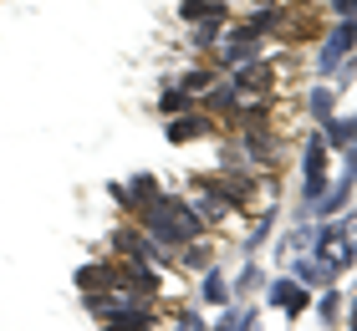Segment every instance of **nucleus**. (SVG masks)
Masks as SVG:
<instances>
[{
	"mask_svg": "<svg viewBox=\"0 0 357 331\" xmlns=\"http://www.w3.org/2000/svg\"><path fill=\"white\" fill-rule=\"evenodd\" d=\"M102 331H153V311L149 306H118V311H107Z\"/></svg>",
	"mask_w": 357,
	"mask_h": 331,
	"instance_id": "obj_1",
	"label": "nucleus"
},
{
	"mask_svg": "<svg viewBox=\"0 0 357 331\" xmlns=\"http://www.w3.org/2000/svg\"><path fill=\"white\" fill-rule=\"evenodd\" d=\"M275 301H281V306L291 311V316H296V311H306V306H312V295H306V291H296V286L286 280V286H275Z\"/></svg>",
	"mask_w": 357,
	"mask_h": 331,
	"instance_id": "obj_2",
	"label": "nucleus"
},
{
	"mask_svg": "<svg viewBox=\"0 0 357 331\" xmlns=\"http://www.w3.org/2000/svg\"><path fill=\"white\" fill-rule=\"evenodd\" d=\"M204 128H209L204 118H178V123L169 128V138H174V143H184V138H199V132H204Z\"/></svg>",
	"mask_w": 357,
	"mask_h": 331,
	"instance_id": "obj_3",
	"label": "nucleus"
},
{
	"mask_svg": "<svg viewBox=\"0 0 357 331\" xmlns=\"http://www.w3.org/2000/svg\"><path fill=\"white\" fill-rule=\"evenodd\" d=\"M204 295H209V301H225V280L209 275V280H204Z\"/></svg>",
	"mask_w": 357,
	"mask_h": 331,
	"instance_id": "obj_4",
	"label": "nucleus"
},
{
	"mask_svg": "<svg viewBox=\"0 0 357 331\" xmlns=\"http://www.w3.org/2000/svg\"><path fill=\"white\" fill-rule=\"evenodd\" d=\"M133 194H143V199H153V178L143 174V178H133Z\"/></svg>",
	"mask_w": 357,
	"mask_h": 331,
	"instance_id": "obj_5",
	"label": "nucleus"
},
{
	"mask_svg": "<svg viewBox=\"0 0 357 331\" xmlns=\"http://www.w3.org/2000/svg\"><path fill=\"white\" fill-rule=\"evenodd\" d=\"M184 265H194V270H204V265H209V255H204V250H189V255H184Z\"/></svg>",
	"mask_w": 357,
	"mask_h": 331,
	"instance_id": "obj_6",
	"label": "nucleus"
},
{
	"mask_svg": "<svg viewBox=\"0 0 357 331\" xmlns=\"http://www.w3.org/2000/svg\"><path fill=\"white\" fill-rule=\"evenodd\" d=\"M178 331H204V326H199V316H184V321H178Z\"/></svg>",
	"mask_w": 357,
	"mask_h": 331,
	"instance_id": "obj_7",
	"label": "nucleus"
}]
</instances>
